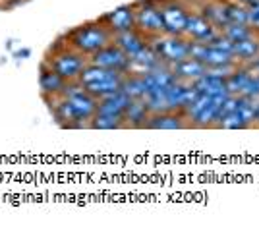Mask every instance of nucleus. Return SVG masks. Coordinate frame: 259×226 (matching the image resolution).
Listing matches in <instances>:
<instances>
[{
  "label": "nucleus",
  "instance_id": "nucleus-1",
  "mask_svg": "<svg viewBox=\"0 0 259 226\" xmlns=\"http://www.w3.org/2000/svg\"><path fill=\"white\" fill-rule=\"evenodd\" d=\"M47 66H51L56 74H60L66 81H77L83 68L89 64V58L81 54L70 44H54L51 53L45 56L43 60Z\"/></svg>",
  "mask_w": 259,
  "mask_h": 226
},
{
  "label": "nucleus",
  "instance_id": "nucleus-2",
  "mask_svg": "<svg viewBox=\"0 0 259 226\" xmlns=\"http://www.w3.org/2000/svg\"><path fill=\"white\" fill-rule=\"evenodd\" d=\"M112 37L114 35L105 25V22L83 23V25H79L74 31L66 35L68 44L74 47L81 54H85V56H91L93 53L101 51L103 47H107L108 43H112Z\"/></svg>",
  "mask_w": 259,
  "mask_h": 226
},
{
  "label": "nucleus",
  "instance_id": "nucleus-3",
  "mask_svg": "<svg viewBox=\"0 0 259 226\" xmlns=\"http://www.w3.org/2000/svg\"><path fill=\"white\" fill-rule=\"evenodd\" d=\"M62 97L68 99L70 107H72L74 114H76L77 126H79V128H81V126H89L91 118L97 114L99 99L93 97L79 81H68Z\"/></svg>",
  "mask_w": 259,
  "mask_h": 226
},
{
  "label": "nucleus",
  "instance_id": "nucleus-4",
  "mask_svg": "<svg viewBox=\"0 0 259 226\" xmlns=\"http://www.w3.org/2000/svg\"><path fill=\"white\" fill-rule=\"evenodd\" d=\"M151 47L155 53L159 54L162 64L172 66L176 62H182L186 58H190V47L192 43L182 39V35H157L151 39Z\"/></svg>",
  "mask_w": 259,
  "mask_h": 226
},
{
  "label": "nucleus",
  "instance_id": "nucleus-5",
  "mask_svg": "<svg viewBox=\"0 0 259 226\" xmlns=\"http://www.w3.org/2000/svg\"><path fill=\"white\" fill-rule=\"evenodd\" d=\"M89 62L101 66V68H107V70L122 72V74H128L130 68H132L130 56L124 53L116 43H108L107 47H103L101 51L93 53L89 56Z\"/></svg>",
  "mask_w": 259,
  "mask_h": 226
},
{
  "label": "nucleus",
  "instance_id": "nucleus-6",
  "mask_svg": "<svg viewBox=\"0 0 259 226\" xmlns=\"http://www.w3.org/2000/svg\"><path fill=\"white\" fill-rule=\"evenodd\" d=\"M136 29H140L147 37H157L164 33L162 12L155 4H141L136 10Z\"/></svg>",
  "mask_w": 259,
  "mask_h": 226
},
{
  "label": "nucleus",
  "instance_id": "nucleus-7",
  "mask_svg": "<svg viewBox=\"0 0 259 226\" xmlns=\"http://www.w3.org/2000/svg\"><path fill=\"white\" fill-rule=\"evenodd\" d=\"M103 22L112 31V35L136 29V8L134 6H118L116 10L107 14L103 18Z\"/></svg>",
  "mask_w": 259,
  "mask_h": 226
},
{
  "label": "nucleus",
  "instance_id": "nucleus-8",
  "mask_svg": "<svg viewBox=\"0 0 259 226\" xmlns=\"http://www.w3.org/2000/svg\"><path fill=\"white\" fill-rule=\"evenodd\" d=\"M66 81L60 74H56L51 66H47L43 62L41 64V74H39V87H41V95L45 99H53V97H60L64 93Z\"/></svg>",
  "mask_w": 259,
  "mask_h": 226
},
{
  "label": "nucleus",
  "instance_id": "nucleus-9",
  "mask_svg": "<svg viewBox=\"0 0 259 226\" xmlns=\"http://www.w3.org/2000/svg\"><path fill=\"white\" fill-rule=\"evenodd\" d=\"M186 114L184 110H164L153 112L145 122L147 129H182L186 128Z\"/></svg>",
  "mask_w": 259,
  "mask_h": 226
},
{
  "label": "nucleus",
  "instance_id": "nucleus-10",
  "mask_svg": "<svg viewBox=\"0 0 259 226\" xmlns=\"http://www.w3.org/2000/svg\"><path fill=\"white\" fill-rule=\"evenodd\" d=\"M162 12V23H164V33L166 35H184L186 31V20L188 14L180 4L170 2L161 8Z\"/></svg>",
  "mask_w": 259,
  "mask_h": 226
},
{
  "label": "nucleus",
  "instance_id": "nucleus-11",
  "mask_svg": "<svg viewBox=\"0 0 259 226\" xmlns=\"http://www.w3.org/2000/svg\"><path fill=\"white\" fill-rule=\"evenodd\" d=\"M184 33L188 37H192L194 41H199V43H209L217 35L213 23L209 22L205 16H197V14H188L186 31Z\"/></svg>",
  "mask_w": 259,
  "mask_h": 226
},
{
  "label": "nucleus",
  "instance_id": "nucleus-12",
  "mask_svg": "<svg viewBox=\"0 0 259 226\" xmlns=\"http://www.w3.org/2000/svg\"><path fill=\"white\" fill-rule=\"evenodd\" d=\"M170 70L174 72L176 79L186 81V83H194L195 79H199L201 75L207 74V66L203 64L201 60L194 58V56L186 58V60H182V62H176V64H172V66H170Z\"/></svg>",
  "mask_w": 259,
  "mask_h": 226
},
{
  "label": "nucleus",
  "instance_id": "nucleus-13",
  "mask_svg": "<svg viewBox=\"0 0 259 226\" xmlns=\"http://www.w3.org/2000/svg\"><path fill=\"white\" fill-rule=\"evenodd\" d=\"M194 87L197 89V93L207 95V97H228L230 95L227 89V77L209 74V72L201 75L199 79H195Z\"/></svg>",
  "mask_w": 259,
  "mask_h": 226
},
{
  "label": "nucleus",
  "instance_id": "nucleus-14",
  "mask_svg": "<svg viewBox=\"0 0 259 226\" xmlns=\"http://www.w3.org/2000/svg\"><path fill=\"white\" fill-rule=\"evenodd\" d=\"M130 62H132L130 72H138V74H145V72H149V70L157 68L159 64H162L159 54L155 53V49L151 47V43H147L134 56H130Z\"/></svg>",
  "mask_w": 259,
  "mask_h": 226
},
{
  "label": "nucleus",
  "instance_id": "nucleus-15",
  "mask_svg": "<svg viewBox=\"0 0 259 226\" xmlns=\"http://www.w3.org/2000/svg\"><path fill=\"white\" fill-rule=\"evenodd\" d=\"M145 81H147V87H149V93L151 91H164L166 87H170L176 79L174 72L170 70V66L166 64H159L157 68H153L149 72H145Z\"/></svg>",
  "mask_w": 259,
  "mask_h": 226
},
{
  "label": "nucleus",
  "instance_id": "nucleus-16",
  "mask_svg": "<svg viewBox=\"0 0 259 226\" xmlns=\"http://www.w3.org/2000/svg\"><path fill=\"white\" fill-rule=\"evenodd\" d=\"M132 103V99L120 89L116 93H110L107 97L99 99L97 112H105V114H114V116H122L124 118V112L128 105Z\"/></svg>",
  "mask_w": 259,
  "mask_h": 226
},
{
  "label": "nucleus",
  "instance_id": "nucleus-17",
  "mask_svg": "<svg viewBox=\"0 0 259 226\" xmlns=\"http://www.w3.org/2000/svg\"><path fill=\"white\" fill-rule=\"evenodd\" d=\"M149 114H151V110L147 107L145 99H132V103L124 112V124L130 128H145Z\"/></svg>",
  "mask_w": 259,
  "mask_h": 226
},
{
  "label": "nucleus",
  "instance_id": "nucleus-18",
  "mask_svg": "<svg viewBox=\"0 0 259 226\" xmlns=\"http://www.w3.org/2000/svg\"><path fill=\"white\" fill-rule=\"evenodd\" d=\"M112 43L118 44L128 56H134L140 49H143L147 44V39H145V35L140 29H130V31H124V33H116L112 37Z\"/></svg>",
  "mask_w": 259,
  "mask_h": 226
},
{
  "label": "nucleus",
  "instance_id": "nucleus-19",
  "mask_svg": "<svg viewBox=\"0 0 259 226\" xmlns=\"http://www.w3.org/2000/svg\"><path fill=\"white\" fill-rule=\"evenodd\" d=\"M124 75L122 72H116V74H112L110 77H105V79H101V81H95V83H89V85H83L93 95V97L97 99H103L110 95V93H116L122 89V79H124Z\"/></svg>",
  "mask_w": 259,
  "mask_h": 226
},
{
  "label": "nucleus",
  "instance_id": "nucleus-20",
  "mask_svg": "<svg viewBox=\"0 0 259 226\" xmlns=\"http://www.w3.org/2000/svg\"><path fill=\"white\" fill-rule=\"evenodd\" d=\"M122 91L130 99H145L149 93V87L145 81V75L138 72H128L122 79Z\"/></svg>",
  "mask_w": 259,
  "mask_h": 226
},
{
  "label": "nucleus",
  "instance_id": "nucleus-21",
  "mask_svg": "<svg viewBox=\"0 0 259 226\" xmlns=\"http://www.w3.org/2000/svg\"><path fill=\"white\" fill-rule=\"evenodd\" d=\"M251 77H253V75L248 74L246 70H236V72H232V74L227 77L228 93H230V95H244V91H246L248 83L251 81Z\"/></svg>",
  "mask_w": 259,
  "mask_h": 226
},
{
  "label": "nucleus",
  "instance_id": "nucleus-22",
  "mask_svg": "<svg viewBox=\"0 0 259 226\" xmlns=\"http://www.w3.org/2000/svg\"><path fill=\"white\" fill-rule=\"evenodd\" d=\"M124 118L122 116H114V114H105V112H97L91 122H89V128L93 129H120L124 128Z\"/></svg>",
  "mask_w": 259,
  "mask_h": 226
},
{
  "label": "nucleus",
  "instance_id": "nucleus-23",
  "mask_svg": "<svg viewBox=\"0 0 259 226\" xmlns=\"http://www.w3.org/2000/svg\"><path fill=\"white\" fill-rule=\"evenodd\" d=\"M232 54L238 56V58H242V60H251V58H255L259 54V43L253 37L238 41V43H234V53Z\"/></svg>",
  "mask_w": 259,
  "mask_h": 226
},
{
  "label": "nucleus",
  "instance_id": "nucleus-24",
  "mask_svg": "<svg viewBox=\"0 0 259 226\" xmlns=\"http://www.w3.org/2000/svg\"><path fill=\"white\" fill-rule=\"evenodd\" d=\"M205 18L209 22L217 25V27H227L228 25V18H227V6L223 4H209L205 6Z\"/></svg>",
  "mask_w": 259,
  "mask_h": 226
},
{
  "label": "nucleus",
  "instance_id": "nucleus-25",
  "mask_svg": "<svg viewBox=\"0 0 259 226\" xmlns=\"http://www.w3.org/2000/svg\"><path fill=\"white\" fill-rule=\"evenodd\" d=\"M225 37H228L232 43H238V41L253 37V33L248 27V23H228L225 27Z\"/></svg>",
  "mask_w": 259,
  "mask_h": 226
},
{
  "label": "nucleus",
  "instance_id": "nucleus-26",
  "mask_svg": "<svg viewBox=\"0 0 259 226\" xmlns=\"http://www.w3.org/2000/svg\"><path fill=\"white\" fill-rule=\"evenodd\" d=\"M217 126L219 128H225V129H244L248 124L242 120V116L238 114V110L234 112H227V114H223L219 122H217Z\"/></svg>",
  "mask_w": 259,
  "mask_h": 226
},
{
  "label": "nucleus",
  "instance_id": "nucleus-27",
  "mask_svg": "<svg viewBox=\"0 0 259 226\" xmlns=\"http://www.w3.org/2000/svg\"><path fill=\"white\" fill-rule=\"evenodd\" d=\"M227 18L228 23H248V10L242 6H236V4H228Z\"/></svg>",
  "mask_w": 259,
  "mask_h": 226
},
{
  "label": "nucleus",
  "instance_id": "nucleus-28",
  "mask_svg": "<svg viewBox=\"0 0 259 226\" xmlns=\"http://www.w3.org/2000/svg\"><path fill=\"white\" fill-rule=\"evenodd\" d=\"M248 23L259 27V0H253L248 8Z\"/></svg>",
  "mask_w": 259,
  "mask_h": 226
},
{
  "label": "nucleus",
  "instance_id": "nucleus-29",
  "mask_svg": "<svg viewBox=\"0 0 259 226\" xmlns=\"http://www.w3.org/2000/svg\"><path fill=\"white\" fill-rule=\"evenodd\" d=\"M255 120L259 122V103L255 105Z\"/></svg>",
  "mask_w": 259,
  "mask_h": 226
},
{
  "label": "nucleus",
  "instance_id": "nucleus-30",
  "mask_svg": "<svg viewBox=\"0 0 259 226\" xmlns=\"http://www.w3.org/2000/svg\"><path fill=\"white\" fill-rule=\"evenodd\" d=\"M240 2H244V4H248V6H249V4L253 2V0H240Z\"/></svg>",
  "mask_w": 259,
  "mask_h": 226
},
{
  "label": "nucleus",
  "instance_id": "nucleus-31",
  "mask_svg": "<svg viewBox=\"0 0 259 226\" xmlns=\"http://www.w3.org/2000/svg\"><path fill=\"white\" fill-rule=\"evenodd\" d=\"M255 68H257V70H259V60H257V64H255Z\"/></svg>",
  "mask_w": 259,
  "mask_h": 226
}]
</instances>
